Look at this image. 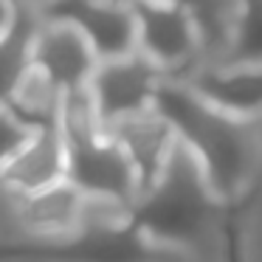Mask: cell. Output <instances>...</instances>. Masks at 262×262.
<instances>
[{
    "label": "cell",
    "mask_w": 262,
    "mask_h": 262,
    "mask_svg": "<svg viewBox=\"0 0 262 262\" xmlns=\"http://www.w3.org/2000/svg\"><path fill=\"white\" fill-rule=\"evenodd\" d=\"M31 65L59 88L62 96L85 91L99 68V57L79 29L57 20H40Z\"/></svg>",
    "instance_id": "cell-7"
},
{
    "label": "cell",
    "mask_w": 262,
    "mask_h": 262,
    "mask_svg": "<svg viewBox=\"0 0 262 262\" xmlns=\"http://www.w3.org/2000/svg\"><path fill=\"white\" fill-rule=\"evenodd\" d=\"M217 65H262V0H239L231 46Z\"/></svg>",
    "instance_id": "cell-13"
},
{
    "label": "cell",
    "mask_w": 262,
    "mask_h": 262,
    "mask_svg": "<svg viewBox=\"0 0 262 262\" xmlns=\"http://www.w3.org/2000/svg\"><path fill=\"white\" fill-rule=\"evenodd\" d=\"M220 200L211 194L203 169L186 147L175 144L161 178L138 194L133 206V228L149 245H192L209 228Z\"/></svg>",
    "instance_id": "cell-2"
},
{
    "label": "cell",
    "mask_w": 262,
    "mask_h": 262,
    "mask_svg": "<svg viewBox=\"0 0 262 262\" xmlns=\"http://www.w3.org/2000/svg\"><path fill=\"white\" fill-rule=\"evenodd\" d=\"M14 14H17V6H14L12 0H0V37L9 31V26H12Z\"/></svg>",
    "instance_id": "cell-15"
},
{
    "label": "cell",
    "mask_w": 262,
    "mask_h": 262,
    "mask_svg": "<svg viewBox=\"0 0 262 262\" xmlns=\"http://www.w3.org/2000/svg\"><path fill=\"white\" fill-rule=\"evenodd\" d=\"M136 14L138 51L164 79H186L200 65V42L192 14L169 0H130Z\"/></svg>",
    "instance_id": "cell-3"
},
{
    "label": "cell",
    "mask_w": 262,
    "mask_h": 262,
    "mask_svg": "<svg viewBox=\"0 0 262 262\" xmlns=\"http://www.w3.org/2000/svg\"><path fill=\"white\" fill-rule=\"evenodd\" d=\"M14 6H29V9H37V6H42L46 0H12Z\"/></svg>",
    "instance_id": "cell-16"
},
{
    "label": "cell",
    "mask_w": 262,
    "mask_h": 262,
    "mask_svg": "<svg viewBox=\"0 0 262 262\" xmlns=\"http://www.w3.org/2000/svg\"><path fill=\"white\" fill-rule=\"evenodd\" d=\"M161 82H164L161 71L149 65L141 54L99 62L88 85V93H91V102L96 107L102 127L107 130L144 110H152Z\"/></svg>",
    "instance_id": "cell-6"
},
{
    "label": "cell",
    "mask_w": 262,
    "mask_h": 262,
    "mask_svg": "<svg viewBox=\"0 0 262 262\" xmlns=\"http://www.w3.org/2000/svg\"><path fill=\"white\" fill-rule=\"evenodd\" d=\"M82 206H85L82 192L74 189L68 181L48 186L42 192L26 194L23 209H20L23 237L51 245L76 237L82 226Z\"/></svg>",
    "instance_id": "cell-11"
},
{
    "label": "cell",
    "mask_w": 262,
    "mask_h": 262,
    "mask_svg": "<svg viewBox=\"0 0 262 262\" xmlns=\"http://www.w3.org/2000/svg\"><path fill=\"white\" fill-rule=\"evenodd\" d=\"M31 133L34 130H29L9 107H0V175L9 166V161L20 152V147L29 141Z\"/></svg>",
    "instance_id": "cell-14"
},
{
    "label": "cell",
    "mask_w": 262,
    "mask_h": 262,
    "mask_svg": "<svg viewBox=\"0 0 262 262\" xmlns=\"http://www.w3.org/2000/svg\"><path fill=\"white\" fill-rule=\"evenodd\" d=\"M206 104L243 121L262 116V65H198L186 79Z\"/></svg>",
    "instance_id": "cell-8"
},
{
    "label": "cell",
    "mask_w": 262,
    "mask_h": 262,
    "mask_svg": "<svg viewBox=\"0 0 262 262\" xmlns=\"http://www.w3.org/2000/svg\"><path fill=\"white\" fill-rule=\"evenodd\" d=\"M37 29H40L37 9L17 6V14H14L9 31L0 37V107H9L20 82L31 71V51H34Z\"/></svg>",
    "instance_id": "cell-12"
},
{
    "label": "cell",
    "mask_w": 262,
    "mask_h": 262,
    "mask_svg": "<svg viewBox=\"0 0 262 262\" xmlns=\"http://www.w3.org/2000/svg\"><path fill=\"white\" fill-rule=\"evenodd\" d=\"M37 14L40 20H57L79 29L99 62L133 57L138 51L130 0H46L37 6Z\"/></svg>",
    "instance_id": "cell-5"
},
{
    "label": "cell",
    "mask_w": 262,
    "mask_h": 262,
    "mask_svg": "<svg viewBox=\"0 0 262 262\" xmlns=\"http://www.w3.org/2000/svg\"><path fill=\"white\" fill-rule=\"evenodd\" d=\"M155 110L172 127L178 144L189 149L211 194L231 200L251 183L262 161L256 121H243L206 104L189 85L164 79L155 93Z\"/></svg>",
    "instance_id": "cell-1"
},
{
    "label": "cell",
    "mask_w": 262,
    "mask_h": 262,
    "mask_svg": "<svg viewBox=\"0 0 262 262\" xmlns=\"http://www.w3.org/2000/svg\"><path fill=\"white\" fill-rule=\"evenodd\" d=\"M107 133L124 149L127 161L133 164V169L138 175V186H141V192H147L161 178V172L166 169L172 152H175L178 138L172 133V127L152 107V110L133 116V119H124L119 124L107 127Z\"/></svg>",
    "instance_id": "cell-9"
},
{
    "label": "cell",
    "mask_w": 262,
    "mask_h": 262,
    "mask_svg": "<svg viewBox=\"0 0 262 262\" xmlns=\"http://www.w3.org/2000/svg\"><path fill=\"white\" fill-rule=\"evenodd\" d=\"M62 181H68V147L59 127L34 130L0 175V183H6L20 198L57 186Z\"/></svg>",
    "instance_id": "cell-10"
},
{
    "label": "cell",
    "mask_w": 262,
    "mask_h": 262,
    "mask_svg": "<svg viewBox=\"0 0 262 262\" xmlns=\"http://www.w3.org/2000/svg\"><path fill=\"white\" fill-rule=\"evenodd\" d=\"M68 147V183L85 198L113 200L136 206L141 186L124 149L113 141L107 130H93L85 136L65 138Z\"/></svg>",
    "instance_id": "cell-4"
}]
</instances>
